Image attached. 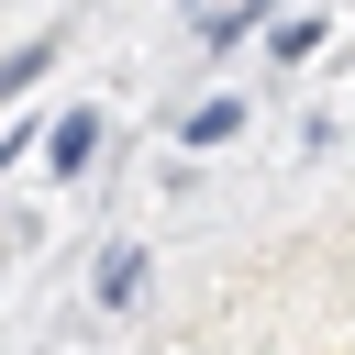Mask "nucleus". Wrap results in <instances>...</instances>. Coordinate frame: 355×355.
<instances>
[{"label": "nucleus", "instance_id": "obj_1", "mask_svg": "<svg viewBox=\"0 0 355 355\" xmlns=\"http://www.w3.org/2000/svg\"><path fill=\"white\" fill-rule=\"evenodd\" d=\"M100 133H111V122H100L89 100H78V111H55V122H44V178H89V155H100Z\"/></svg>", "mask_w": 355, "mask_h": 355}, {"label": "nucleus", "instance_id": "obj_2", "mask_svg": "<svg viewBox=\"0 0 355 355\" xmlns=\"http://www.w3.org/2000/svg\"><path fill=\"white\" fill-rule=\"evenodd\" d=\"M144 300V244H100V311H133Z\"/></svg>", "mask_w": 355, "mask_h": 355}, {"label": "nucleus", "instance_id": "obj_3", "mask_svg": "<svg viewBox=\"0 0 355 355\" xmlns=\"http://www.w3.org/2000/svg\"><path fill=\"white\" fill-rule=\"evenodd\" d=\"M266 55H277V67H311V55H322V11H288V22L266 33Z\"/></svg>", "mask_w": 355, "mask_h": 355}, {"label": "nucleus", "instance_id": "obj_4", "mask_svg": "<svg viewBox=\"0 0 355 355\" xmlns=\"http://www.w3.org/2000/svg\"><path fill=\"white\" fill-rule=\"evenodd\" d=\"M178 133H189V144H233V133H244V100H200Z\"/></svg>", "mask_w": 355, "mask_h": 355}, {"label": "nucleus", "instance_id": "obj_5", "mask_svg": "<svg viewBox=\"0 0 355 355\" xmlns=\"http://www.w3.org/2000/svg\"><path fill=\"white\" fill-rule=\"evenodd\" d=\"M44 67H55V33H44V44H11V55H0V100H22Z\"/></svg>", "mask_w": 355, "mask_h": 355}]
</instances>
